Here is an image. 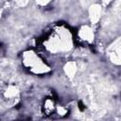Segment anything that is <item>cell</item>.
Segmentation results:
<instances>
[{
    "mask_svg": "<svg viewBox=\"0 0 121 121\" xmlns=\"http://www.w3.org/2000/svg\"><path fill=\"white\" fill-rule=\"evenodd\" d=\"M91 13V17H92V20L94 21V22H95L97 19H98V17H99V14H100V9H99V7L98 6H94L93 8H92V11L90 12Z\"/></svg>",
    "mask_w": 121,
    "mask_h": 121,
    "instance_id": "6da1fadb",
    "label": "cell"
}]
</instances>
